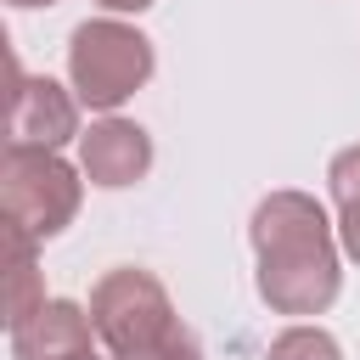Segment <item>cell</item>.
Segmentation results:
<instances>
[{
	"mask_svg": "<svg viewBox=\"0 0 360 360\" xmlns=\"http://www.w3.org/2000/svg\"><path fill=\"white\" fill-rule=\"evenodd\" d=\"M253 242V281L259 298L276 315H326L343 292V264H338V225L309 191H270L253 208L248 225Z\"/></svg>",
	"mask_w": 360,
	"mask_h": 360,
	"instance_id": "6da1fadb",
	"label": "cell"
},
{
	"mask_svg": "<svg viewBox=\"0 0 360 360\" xmlns=\"http://www.w3.org/2000/svg\"><path fill=\"white\" fill-rule=\"evenodd\" d=\"M90 321L107 360H202L197 332L180 321L169 287L152 270L118 264L90 287Z\"/></svg>",
	"mask_w": 360,
	"mask_h": 360,
	"instance_id": "7a4b0ae2",
	"label": "cell"
},
{
	"mask_svg": "<svg viewBox=\"0 0 360 360\" xmlns=\"http://www.w3.org/2000/svg\"><path fill=\"white\" fill-rule=\"evenodd\" d=\"M152 68H158V51L135 22L90 17L68 34V84L96 112H118L152 79Z\"/></svg>",
	"mask_w": 360,
	"mask_h": 360,
	"instance_id": "3957f363",
	"label": "cell"
},
{
	"mask_svg": "<svg viewBox=\"0 0 360 360\" xmlns=\"http://www.w3.org/2000/svg\"><path fill=\"white\" fill-rule=\"evenodd\" d=\"M84 169H73L62 152L45 146H6L0 158V202H6V225L45 242L62 236L84 202Z\"/></svg>",
	"mask_w": 360,
	"mask_h": 360,
	"instance_id": "277c9868",
	"label": "cell"
},
{
	"mask_svg": "<svg viewBox=\"0 0 360 360\" xmlns=\"http://www.w3.org/2000/svg\"><path fill=\"white\" fill-rule=\"evenodd\" d=\"M11 146H45L62 152L68 141H79V90H62L56 79H28L11 62Z\"/></svg>",
	"mask_w": 360,
	"mask_h": 360,
	"instance_id": "5b68a950",
	"label": "cell"
},
{
	"mask_svg": "<svg viewBox=\"0 0 360 360\" xmlns=\"http://www.w3.org/2000/svg\"><path fill=\"white\" fill-rule=\"evenodd\" d=\"M79 169H84L90 186L124 191V186L146 180V169H152V135H146L135 118L107 112V118H96V124L79 135Z\"/></svg>",
	"mask_w": 360,
	"mask_h": 360,
	"instance_id": "8992f818",
	"label": "cell"
},
{
	"mask_svg": "<svg viewBox=\"0 0 360 360\" xmlns=\"http://www.w3.org/2000/svg\"><path fill=\"white\" fill-rule=\"evenodd\" d=\"M6 332H11V354L17 360H68V354L96 349V321L73 298H45L28 321H17Z\"/></svg>",
	"mask_w": 360,
	"mask_h": 360,
	"instance_id": "52a82bcc",
	"label": "cell"
},
{
	"mask_svg": "<svg viewBox=\"0 0 360 360\" xmlns=\"http://www.w3.org/2000/svg\"><path fill=\"white\" fill-rule=\"evenodd\" d=\"M326 186H332V208H338V242L360 264V146H343L332 158Z\"/></svg>",
	"mask_w": 360,
	"mask_h": 360,
	"instance_id": "ba28073f",
	"label": "cell"
},
{
	"mask_svg": "<svg viewBox=\"0 0 360 360\" xmlns=\"http://www.w3.org/2000/svg\"><path fill=\"white\" fill-rule=\"evenodd\" d=\"M6 242H11V287H6V326L28 321L39 304H45V287H39V259H34V236L11 231L6 225Z\"/></svg>",
	"mask_w": 360,
	"mask_h": 360,
	"instance_id": "9c48e42d",
	"label": "cell"
},
{
	"mask_svg": "<svg viewBox=\"0 0 360 360\" xmlns=\"http://www.w3.org/2000/svg\"><path fill=\"white\" fill-rule=\"evenodd\" d=\"M264 360H343V343L326 332V326H287V332H276L270 338V349H264Z\"/></svg>",
	"mask_w": 360,
	"mask_h": 360,
	"instance_id": "30bf717a",
	"label": "cell"
},
{
	"mask_svg": "<svg viewBox=\"0 0 360 360\" xmlns=\"http://www.w3.org/2000/svg\"><path fill=\"white\" fill-rule=\"evenodd\" d=\"M96 6H101V11H146L152 0H96Z\"/></svg>",
	"mask_w": 360,
	"mask_h": 360,
	"instance_id": "8fae6325",
	"label": "cell"
},
{
	"mask_svg": "<svg viewBox=\"0 0 360 360\" xmlns=\"http://www.w3.org/2000/svg\"><path fill=\"white\" fill-rule=\"evenodd\" d=\"M6 6H17V11H34V6H56V0H6Z\"/></svg>",
	"mask_w": 360,
	"mask_h": 360,
	"instance_id": "7c38bea8",
	"label": "cell"
},
{
	"mask_svg": "<svg viewBox=\"0 0 360 360\" xmlns=\"http://www.w3.org/2000/svg\"><path fill=\"white\" fill-rule=\"evenodd\" d=\"M68 360H101V354H96V349H84V354H68Z\"/></svg>",
	"mask_w": 360,
	"mask_h": 360,
	"instance_id": "4fadbf2b",
	"label": "cell"
}]
</instances>
